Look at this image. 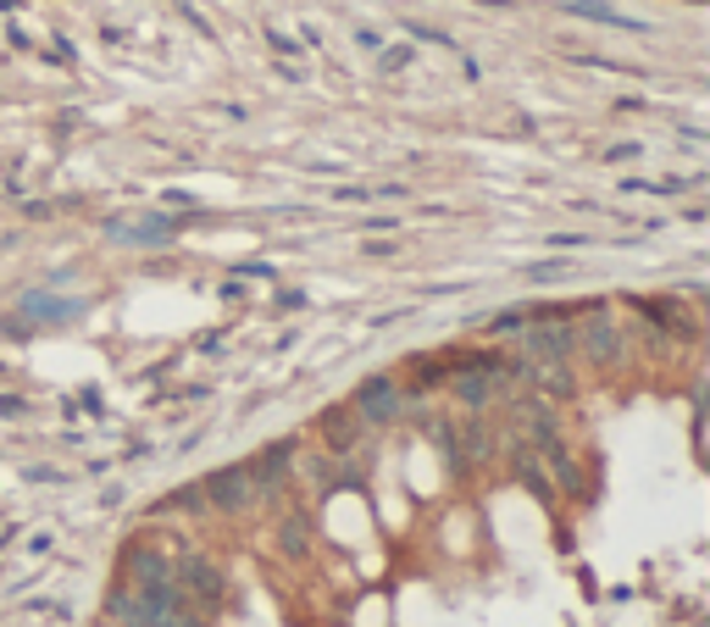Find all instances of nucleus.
Listing matches in <instances>:
<instances>
[{"label":"nucleus","instance_id":"obj_3","mask_svg":"<svg viewBox=\"0 0 710 627\" xmlns=\"http://www.w3.org/2000/svg\"><path fill=\"white\" fill-rule=\"evenodd\" d=\"M172 584H178L183 594H201V600H222V594H228V577H222L211 561H183V566L172 572Z\"/></svg>","mask_w":710,"mask_h":627},{"label":"nucleus","instance_id":"obj_10","mask_svg":"<svg viewBox=\"0 0 710 627\" xmlns=\"http://www.w3.org/2000/svg\"><path fill=\"white\" fill-rule=\"evenodd\" d=\"M489 383H494V372H489V378H483V372H466V378H461V395H466V400H483Z\"/></svg>","mask_w":710,"mask_h":627},{"label":"nucleus","instance_id":"obj_2","mask_svg":"<svg viewBox=\"0 0 710 627\" xmlns=\"http://www.w3.org/2000/svg\"><path fill=\"white\" fill-rule=\"evenodd\" d=\"M356 417H361V422H395V417H400L395 378H366L361 389H356Z\"/></svg>","mask_w":710,"mask_h":627},{"label":"nucleus","instance_id":"obj_7","mask_svg":"<svg viewBox=\"0 0 710 627\" xmlns=\"http://www.w3.org/2000/svg\"><path fill=\"white\" fill-rule=\"evenodd\" d=\"M327 439H334V450H350V445L361 439V417H356V406L327 417Z\"/></svg>","mask_w":710,"mask_h":627},{"label":"nucleus","instance_id":"obj_8","mask_svg":"<svg viewBox=\"0 0 710 627\" xmlns=\"http://www.w3.org/2000/svg\"><path fill=\"white\" fill-rule=\"evenodd\" d=\"M699 178H628L622 189H638V195H683V189H694Z\"/></svg>","mask_w":710,"mask_h":627},{"label":"nucleus","instance_id":"obj_13","mask_svg":"<svg viewBox=\"0 0 710 627\" xmlns=\"http://www.w3.org/2000/svg\"><path fill=\"white\" fill-rule=\"evenodd\" d=\"M267 44H272V51H277V56H300V51H306V44H295V39H283L277 28H267Z\"/></svg>","mask_w":710,"mask_h":627},{"label":"nucleus","instance_id":"obj_5","mask_svg":"<svg viewBox=\"0 0 710 627\" xmlns=\"http://www.w3.org/2000/svg\"><path fill=\"white\" fill-rule=\"evenodd\" d=\"M578 345H589V356L610 367V361H617V356H622V333H617V328H610L605 317H589V322L578 328Z\"/></svg>","mask_w":710,"mask_h":627},{"label":"nucleus","instance_id":"obj_14","mask_svg":"<svg viewBox=\"0 0 710 627\" xmlns=\"http://www.w3.org/2000/svg\"><path fill=\"white\" fill-rule=\"evenodd\" d=\"M12 7H17V0H0V12H12Z\"/></svg>","mask_w":710,"mask_h":627},{"label":"nucleus","instance_id":"obj_12","mask_svg":"<svg viewBox=\"0 0 710 627\" xmlns=\"http://www.w3.org/2000/svg\"><path fill=\"white\" fill-rule=\"evenodd\" d=\"M528 278H533V283H550V278H566V261H539V267H528Z\"/></svg>","mask_w":710,"mask_h":627},{"label":"nucleus","instance_id":"obj_9","mask_svg":"<svg viewBox=\"0 0 710 627\" xmlns=\"http://www.w3.org/2000/svg\"><path fill=\"white\" fill-rule=\"evenodd\" d=\"M516 466H522V484H528L533 495H550V484H544V466H539L533 456H522V461H516Z\"/></svg>","mask_w":710,"mask_h":627},{"label":"nucleus","instance_id":"obj_4","mask_svg":"<svg viewBox=\"0 0 710 627\" xmlns=\"http://www.w3.org/2000/svg\"><path fill=\"white\" fill-rule=\"evenodd\" d=\"M566 350H578V328H566V322H533L528 328V356H566Z\"/></svg>","mask_w":710,"mask_h":627},{"label":"nucleus","instance_id":"obj_6","mask_svg":"<svg viewBox=\"0 0 710 627\" xmlns=\"http://www.w3.org/2000/svg\"><path fill=\"white\" fill-rule=\"evenodd\" d=\"M566 12H572V17H589V23H605V28L644 34V23H638V17H622V12H610V7H594V0H566Z\"/></svg>","mask_w":710,"mask_h":627},{"label":"nucleus","instance_id":"obj_1","mask_svg":"<svg viewBox=\"0 0 710 627\" xmlns=\"http://www.w3.org/2000/svg\"><path fill=\"white\" fill-rule=\"evenodd\" d=\"M250 495H256V477H250L245 466H222V472L206 477V500L222 506V511H245Z\"/></svg>","mask_w":710,"mask_h":627},{"label":"nucleus","instance_id":"obj_11","mask_svg":"<svg viewBox=\"0 0 710 627\" xmlns=\"http://www.w3.org/2000/svg\"><path fill=\"white\" fill-rule=\"evenodd\" d=\"M283 550H289V555H300V550H306V527H300V516L283 522Z\"/></svg>","mask_w":710,"mask_h":627}]
</instances>
